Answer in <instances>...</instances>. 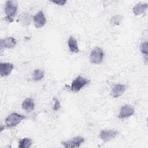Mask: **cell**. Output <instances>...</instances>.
I'll return each mask as SVG.
<instances>
[{
  "instance_id": "obj_14",
  "label": "cell",
  "mask_w": 148,
  "mask_h": 148,
  "mask_svg": "<svg viewBox=\"0 0 148 148\" xmlns=\"http://www.w3.org/2000/svg\"><path fill=\"white\" fill-rule=\"evenodd\" d=\"M35 107V104L32 99L30 98H26L24 100L22 103V108L28 112L32 111L34 110Z\"/></svg>"
},
{
  "instance_id": "obj_16",
  "label": "cell",
  "mask_w": 148,
  "mask_h": 148,
  "mask_svg": "<svg viewBox=\"0 0 148 148\" xmlns=\"http://www.w3.org/2000/svg\"><path fill=\"white\" fill-rule=\"evenodd\" d=\"M45 75V72L43 70L40 69H36L34 70L32 75V79L35 81L41 80Z\"/></svg>"
},
{
  "instance_id": "obj_7",
  "label": "cell",
  "mask_w": 148,
  "mask_h": 148,
  "mask_svg": "<svg viewBox=\"0 0 148 148\" xmlns=\"http://www.w3.org/2000/svg\"><path fill=\"white\" fill-rule=\"evenodd\" d=\"M135 112L134 108L130 105H125L122 106L118 115L120 119H125L132 116Z\"/></svg>"
},
{
  "instance_id": "obj_11",
  "label": "cell",
  "mask_w": 148,
  "mask_h": 148,
  "mask_svg": "<svg viewBox=\"0 0 148 148\" xmlns=\"http://www.w3.org/2000/svg\"><path fill=\"white\" fill-rule=\"evenodd\" d=\"M125 89L126 86L124 84H115L110 94L113 98H118L123 94V93L125 91Z\"/></svg>"
},
{
  "instance_id": "obj_8",
  "label": "cell",
  "mask_w": 148,
  "mask_h": 148,
  "mask_svg": "<svg viewBox=\"0 0 148 148\" xmlns=\"http://www.w3.org/2000/svg\"><path fill=\"white\" fill-rule=\"evenodd\" d=\"M34 25L36 28H40L45 25L46 20L43 12L40 10L33 17Z\"/></svg>"
},
{
  "instance_id": "obj_1",
  "label": "cell",
  "mask_w": 148,
  "mask_h": 148,
  "mask_svg": "<svg viewBox=\"0 0 148 148\" xmlns=\"http://www.w3.org/2000/svg\"><path fill=\"white\" fill-rule=\"evenodd\" d=\"M17 2L14 1H8L6 2L5 6L6 16L5 18L8 22L12 23L13 21V18L17 12Z\"/></svg>"
},
{
  "instance_id": "obj_12",
  "label": "cell",
  "mask_w": 148,
  "mask_h": 148,
  "mask_svg": "<svg viewBox=\"0 0 148 148\" xmlns=\"http://www.w3.org/2000/svg\"><path fill=\"white\" fill-rule=\"evenodd\" d=\"M147 8V3H137L133 8V13L135 16H138L143 14Z\"/></svg>"
},
{
  "instance_id": "obj_3",
  "label": "cell",
  "mask_w": 148,
  "mask_h": 148,
  "mask_svg": "<svg viewBox=\"0 0 148 148\" xmlns=\"http://www.w3.org/2000/svg\"><path fill=\"white\" fill-rule=\"evenodd\" d=\"M90 80L82 77V76H78L72 82L71 90L74 92L79 91L83 87L88 84Z\"/></svg>"
},
{
  "instance_id": "obj_18",
  "label": "cell",
  "mask_w": 148,
  "mask_h": 148,
  "mask_svg": "<svg viewBox=\"0 0 148 148\" xmlns=\"http://www.w3.org/2000/svg\"><path fill=\"white\" fill-rule=\"evenodd\" d=\"M31 17L28 14H24L20 18V22L23 25H29L31 23Z\"/></svg>"
},
{
  "instance_id": "obj_21",
  "label": "cell",
  "mask_w": 148,
  "mask_h": 148,
  "mask_svg": "<svg viewBox=\"0 0 148 148\" xmlns=\"http://www.w3.org/2000/svg\"><path fill=\"white\" fill-rule=\"evenodd\" d=\"M53 3L57 4L58 5H61V6H63L66 3V1L65 0H58V1H51Z\"/></svg>"
},
{
  "instance_id": "obj_2",
  "label": "cell",
  "mask_w": 148,
  "mask_h": 148,
  "mask_svg": "<svg viewBox=\"0 0 148 148\" xmlns=\"http://www.w3.org/2000/svg\"><path fill=\"white\" fill-rule=\"evenodd\" d=\"M26 117L17 113H12L10 114L5 119L6 126L8 128H12L16 126Z\"/></svg>"
},
{
  "instance_id": "obj_20",
  "label": "cell",
  "mask_w": 148,
  "mask_h": 148,
  "mask_svg": "<svg viewBox=\"0 0 148 148\" xmlns=\"http://www.w3.org/2000/svg\"><path fill=\"white\" fill-rule=\"evenodd\" d=\"M53 99L54 101V105H53V110H54V111H57V110H58L60 109V107H61L60 101H59V100H58L57 98H55V97L53 98Z\"/></svg>"
},
{
  "instance_id": "obj_17",
  "label": "cell",
  "mask_w": 148,
  "mask_h": 148,
  "mask_svg": "<svg viewBox=\"0 0 148 148\" xmlns=\"http://www.w3.org/2000/svg\"><path fill=\"white\" fill-rule=\"evenodd\" d=\"M140 51L143 54L144 58L146 61H147L148 57V43L147 42H143L140 45Z\"/></svg>"
},
{
  "instance_id": "obj_4",
  "label": "cell",
  "mask_w": 148,
  "mask_h": 148,
  "mask_svg": "<svg viewBox=\"0 0 148 148\" xmlns=\"http://www.w3.org/2000/svg\"><path fill=\"white\" fill-rule=\"evenodd\" d=\"M103 56L104 54L103 50L99 47H95L91 51V54L90 55V61L92 64H100L102 61Z\"/></svg>"
},
{
  "instance_id": "obj_19",
  "label": "cell",
  "mask_w": 148,
  "mask_h": 148,
  "mask_svg": "<svg viewBox=\"0 0 148 148\" xmlns=\"http://www.w3.org/2000/svg\"><path fill=\"white\" fill-rule=\"evenodd\" d=\"M123 17L121 16L120 15H115L114 16H113L110 20V23L113 25H119L121 20H122Z\"/></svg>"
},
{
  "instance_id": "obj_5",
  "label": "cell",
  "mask_w": 148,
  "mask_h": 148,
  "mask_svg": "<svg viewBox=\"0 0 148 148\" xmlns=\"http://www.w3.org/2000/svg\"><path fill=\"white\" fill-rule=\"evenodd\" d=\"M84 142V139L83 137L77 136L68 140L62 142L61 144L65 147H79Z\"/></svg>"
},
{
  "instance_id": "obj_9",
  "label": "cell",
  "mask_w": 148,
  "mask_h": 148,
  "mask_svg": "<svg viewBox=\"0 0 148 148\" xmlns=\"http://www.w3.org/2000/svg\"><path fill=\"white\" fill-rule=\"evenodd\" d=\"M13 65L9 62L0 63V75L1 76H6L9 75L13 69Z\"/></svg>"
},
{
  "instance_id": "obj_10",
  "label": "cell",
  "mask_w": 148,
  "mask_h": 148,
  "mask_svg": "<svg viewBox=\"0 0 148 148\" xmlns=\"http://www.w3.org/2000/svg\"><path fill=\"white\" fill-rule=\"evenodd\" d=\"M16 39L13 37H8L5 39H2L0 41L1 49L13 48L16 46Z\"/></svg>"
},
{
  "instance_id": "obj_13",
  "label": "cell",
  "mask_w": 148,
  "mask_h": 148,
  "mask_svg": "<svg viewBox=\"0 0 148 148\" xmlns=\"http://www.w3.org/2000/svg\"><path fill=\"white\" fill-rule=\"evenodd\" d=\"M68 45L70 51L72 53H78L79 49L76 39L73 36H71L68 40Z\"/></svg>"
},
{
  "instance_id": "obj_6",
  "label": "cell",
  "mask_w": 148,
  "mask_h": 148,
  "mask_svg": "<svg viewBox=\"0 0 148 148\" xmlns=\"http://www.w3.org/2000/svg\"><path fill=\"white\" fill-rule=\"evenodd\" d=\"M119 134L117 130H104L100 132V138L105 142H108L114 138Z\"/></svg>"
},
{
  "instance_id": "obj_15",
  "label": "cell",
  "mask_w": 148,
  "mask_h": 148,
  "mask_svg": "<svg viewBox=\"0 0 148 148\" xmlns=\"http://www.w3.org/2000/svg\"><path fill=\"white\" fill-rule=\"evenodd\" d=\"M32 144V140L29 138H24L18 141L19 148H29Z\"/></svg>"
}]
</instances>
